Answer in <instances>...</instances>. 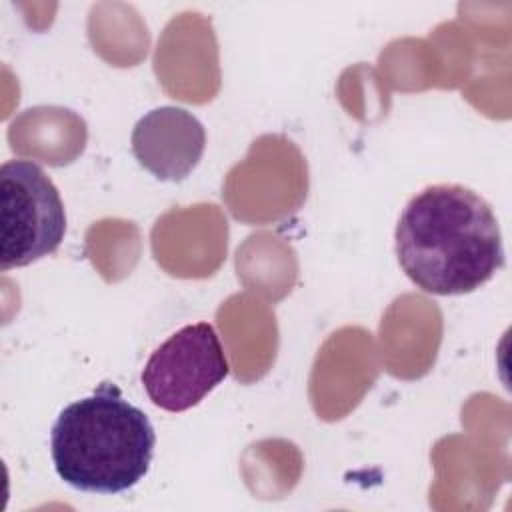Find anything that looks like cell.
Returning <instances> with one entry per match:
<instances>
[{
    "mask_svg": "<svg viewBox=\"0 0 512 512\" xmlns=\"http://www.w3.org/2000/svg\"><path fill=\"white\" fill-rule=\"evenodd\" d=\"M66 210L50 176L32 160L0 168V268L28 266L58 250Z\"/></svg>",
    "mask_w": 512,
    "mask_h": 512,
    "instance_id": "3",
    "label": "cell"
},
{
    "mask_svg": "<svg viewBox=\"0 0 512 512\" xmlns=\"http://www.w3.org/2000/svg\"><path fill=\"white\" fill-rule=\"evenodd\" d=\"M230 372L224 346L208 322L188 324L164 340L142 368V386L154 406L184 412Z\"/></svg>",
    "mask_w": 512,
    "mask_h": 512,
    "instance_id": "4",
    "label": "cell"
},
{
    "mask_svg": "<svg viewBox=\"0 0 512 512\" xmlns=\"http://www.w3.org/2000/svg\"><path fill=\"white\" fill-rule=\"evenodd\" d=\"M132 154L158 180L180 182L200 162L206 148L202 122L180 106L146 112L132 130Z\"/></svg>",
    "mask_w": 512,
    "mask_h": 512,
    "instance_id": "5",
    "label": "cell"
},
{
    "mask_svg": "<svg viewBox=\"0 0 512 512\" xmlns=\"http://www.w3.org/2000/svg\"><path fill=\"white\" fill-rule=\"evenodd\" d=\"M156 432L114 382L70 402L50 432V456L62 482L80 492L120 494L150 470Z\"/></svg>",
    "mask_w": 512,
    "mask_h": 512,
    "instance_id": "2",
    "label": "cell"
},
{
    "mask_svg": "<svg viewBox=\"0 0 512 512\" xmlns=\"http://www.w3.org/2000/svg\"><path fill=\"white\" fill-rule=\"evenodd\" d=\"M394 240L402 272L436 296L474 292L504 266L496 214L462 184H434L412 196Z\"/></svg>",
    "mask_w": 512,
    "mask_h": 512,
    "instance_id": "1",
    "label": "cell"
}]
</instances>
